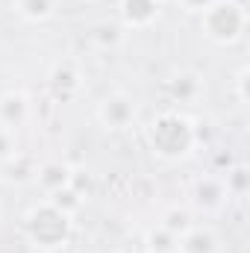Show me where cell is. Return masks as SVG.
Masks as SVG:
<instances>
[{"instance_id": "8", "label": "cell", "mask_w": 250, "mask_h": 253, "mask_svg": "<svg viewBox=\"0 0 250 253\" xmlns=\"http://www.w3.org/2000/svg\"><path fill=\"white\" fill-rule=\"evenodd\" d=\"M30 118V100L24 91H3L0 94V126L6 129H18Z\"/></svg>"}, {"instance_id": "2", "label": "cell", "mask_w": 250, "mask_h": 253, "mask_svg": "<svg viewBox=\"0 0 250 253\" xmlns=\"http://www.w3.org/2000/svg\"><path fill=\"white\" fill-rule=\"evenodd\" d=\"M200 30L221 47L236 44L248 30V9L239 0H215L206 12H200Z\"/></svg>"}, {"instance_id": "5", "label": "cell", "mask_w": 250, "mask_h": 253, "mask_svg": "<svg viewBox=\"0 0 250 253\" xmlns=\"http://www.w3.org/2000/svg\"><path fill=\"white\" fill-rule=\"evenodd\" d=\"M159 3L156 0H118V12L121 21L129 30H147L156 18H159Z\"/></svg>"}, {"instance_id": "10", "label": "cell", "mask_w": 250, "mask_h": 253, "mask_svg": "<svg viewBox=\"0 0 250 253\" xmlns=\"http://www.w3.org/2000/svg\"><path fill=\"white\" fill-rule=\"evenodd\" d=\"M177 253H218V236L212 227H191L177 239Z\"/></svg>"}, {"instance_id": "12", "label": "cell", "mask_w": 250, "mask_h": 253, "mask_svg": "<svg viewBox=\"0 0 250 253\" xmlns=\"http://www.w3.org/2000/svg\"><path fill=\"white\" fill-rule=\"evenodd\" d=\"M15 12H18L24 21L39 24V21L53 18V12H56V0H15Z\"/></svg>"}, {"instance_id": "21", "label": "cell", "mask_w": 250, "mask_h": 253, "mask_svg": "<svg viewBox=\"0 0 250 253\" xmlns=\"http://www.w3.org/2000/svg\"><path fill=\"white\" fill-rule=\"evenodd\" d=\"M156 3H159V6H165V3H171V0H156Z\"/></svg>"}, {"instance_id": "9", "label": "cell", "mask_w": 250, "mask_h": 253, "mask_svg": "<svg viewBox=\"0 0 250 253\" xmlns=\"http://www.w3.org/2000/svg\"><path fill=\"white\" fill-rule=\"evenodd\" d=\"M71 171H74V168H71L68 162L50 159V162H44V165L36 168V183H39V189L44 191V194H56V191L68 189Z\"/></svg>"}, {"instance_id": "3", "label": "cell", "mask_w": 250, "mask_h": 253, "mask_svg": "<svg viewBox=\"0 0 250 253\" xmlns=\"http://www.w3.org/2000/svg\"><path fill=\"white\" fill-rule=\"evenodd\" d=\"M27 239L33 242V248H42V251L62 248L71 239V215L56 209L50 200L33 206L27 215Z\"/></svg>"}, {"instance_id": "6", "label": "cell", "mask_w": 250, "mask_h": 253, "mask_svg": "<svg viewBox=\"0 0 250 253\" xmlns=\"http://www.w3.org/2000/svg\"><path fill=\"white\" fill-rule=\"evenodd\" d=\"M168 94L180 106H194L203 94V77L197 71H180L168 80Z\"/></svg>"}, {"instance_id": "15", "label": "cell", "mask_w": 250, "mask_h": 253, "mask_svg": "<svg viewBox=\"0 0 250 253\" xmlns=\"http://www.w3.org/2000/svg\"><path fill=\"white\" fill-rule=\"evenodd\" d=\"M144 245H147V251L150 253H177V236H171V233L159 224V227L147 230Z\"/></svg>"}, {"instance_id": "13", "label": "cell", "mask_w": 250, "mask_h": 253, "mask_svg": "<svg viewBox=\"0 0 250 253\" xmlns=\"http://www.w3.org/2000/svg\"><path fill=\"white\" fill-rule=\"evenodd\" d=\"M91 42L100 47V50H112V47H118L121 42H124V33H121V27L118 24H109V21H103V24H97V27H91Z\"/></svg>"}, {"instance_id": "19", "label": "cell", "mask_w": 250, "mask_h": 253, "mask_svg": "<svg viewBox=\"0 0 250 253\" xmlns=\"http://www.w3.org/2000/svg\"><path fill=\"white\" fill-rule=\"evenodd\" d=\"M174 3H180V9L188 12V15H200V12H206L215 0H174Z\"/></svg>"}, {"instance_id": "11", "label": "cell", "mask_w": 250, "mask_h": 253, "mask_svg": "<svg viewBox=\"0 0 250 253\" xmlns=\"http://www.w3.org/2000/svg\"><path fill=\"white\" fill-rule=\"evenodd\" d=\"M80 85H83V77H80V71H77L71 62L53 65V71H50V88H53L59 97H71V94H77Z\"/></svg>"}, {"instance_id": "14", "label": "cell", "mask_w": 250, "mask_h": 253, "mask_svg": "<svg viewBox=\"0 0 250 253\" xmlns=\"http://www.w3.org/2000/svg\"><path fill=\"white\" fill-rule=\"evenodd\" d=\"M162 227L171 233V236H186L188 230L194 227V221H191V212L188 209H180V206H174V209H168L165 215H162Z\"/></svg>"}, {"instance_id": "20", "label": "cell", "mask_w": 250, "mask_h": 253, "mask_svg": "<svg viewBox=\"0 0 250 253\" xmlns=\"http://www.w3.org/2000/svg\"><path fill=\"white\" fill-rule=\"evenodd\" d=\"M236 91H239V103H248V68H245V65L239 68V77H236Z\"/></svg>"}, {"instance_id": "17", "label": "cell", "mask_w": 250, "mask_h": 253, "mask_svg": "<svg viewBox=\"0 0 250 253\" xmlns=\"http://www.w3.org/2000/svg\"><path fill=\"white\" fill-rule=\"evenodd\" d=\"M47 200H50V203H53L56 209H62L65 215H74V212H77V209L83 206V197H80V194H77L74 189H62V191H56V194H50Z\"/></svg>"}, {"instance_id": "18", "label": "cell", "mask_w": 250, "mask_h": 253, "mask_svg": "<svg viewBox=\"0 0 250 253\" xmlns=\"http://www.w3.org/2000/svg\"><path fill=\"white\" fill-rule=\"evenodd\" d=\"M15 153H18L15 132H12V129H6V126H0V165H3V162H9Z\"/></svg>"}, {"instance_id": "4", "label": "cell", "mask_w": 250, "mask_h": 253, "mask_svg": "<svg viewBox=\"0 0 250 253\" xmlns=\"http://www.w3.org/2000/svg\"><path fill=\"white\" fill-rule=\"evenodd\" d=\"M135 115H138V106L126 91H112L97 103V121L106 129H115V132L129 129L135 124Z\"/></svg>"}, {"instance_id": "1", "label": "cell", "mask_w": 250, "mask_h": 253, "mask_svg": "<svg viewBox=\"0 0 250 253\" xmlns=\"http://www.w3.org/2000/svg\"><path fill=\"white\" fill-rule=\"evenodd\" d=\"M147 144L162 159H186L197 144V126L183 112H162L147 126Z\"/></svg>"}, {"instance_id": "7", "label": "cell", "mask_w": 250, "mask_h": 253, "mask_svg": "<svg viewBox=\"0 0 250 253\" xmlns=\"http://www.w3.org/2000/svg\"><path fill=\"white\" fill-rule=\"evenodd\" d=\"M227 197H230V194L224 189V180H221V177H200V180L194 183V191H191L194 206L203 209V212L221 209V206L227 203Z\"/></svg>"}, {"instance_id": "16", "label": "cell", "mask_w": 250, "mask_h": 253, "mask_svg": "<svg viewBox=\"0 0 250 253\" xmlns=\"http://www.w3.org/2000/svg\"><path fill=\"white\" fill-rule=\"evenodd\" d=\"M221 180H224V189H227L230 197H245V194H248V171H245L242 165L230 168L227 177H221Z\"/></svg>"}]
</instances>
